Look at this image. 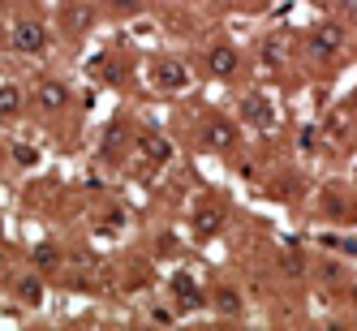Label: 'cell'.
<instances>
[{
    "label": "cell",
    "instance_id": "1",
    "mask_svg": "<svg viewBox=\"0 0 357 331\" xmlns=\"http://www.w3.org/2000/svg\"><path fill=\"white\" fill-rule=\"evenodd\" d=\"M9 43H13V52H22V56H43L47 52V26L35 22V17H22V22H13Z\"/></svg>",
    "mask_w": 357,
    "mask_h": 331
},
{
    "label": "cell",
    "instance_id": "2",
    "mask_svg": "<svg viewBox=\"0 0 357 331\" xmlns=\"http://www.w3.org/2000/svg\"><path fill=\"white\" fill-rule=\"evenodd\" d=\"M310 56H319V61H327V56H336L340 47H344V31L336 26V22H319V26L310 31Z\"/></svg>",
    "mask_w": 357,
    "mask_h": 331
},
{
    "label": "cell",
    "instance_id": "3",
    "mask_svg": "<svg viewBox=\"0 0 357 331\" xmlns=\"http://www.w3.org/2000/svg\"><path fill=\"white\" fill-rule=\"evenodd\" d=\"M241 121H250L254 130H267V125H275V108H271V99H263V95H245V104H241Z\"/></svg>",
    "mask_w": 357,
    "mask_h": 331
},
{
    "label": "cell",
    "instance_id": "4",
    "mask_svg": "<svg viewBox=\"0 0 357 331\" xmlns=\"http://www.w3.org/2000/svg\"><path fill=\"white\" fill-rule=\"evenodd\" d=\"M35 99H39V108L61 112V108H69V86H65V82H56V78H47V82H39Z\"/></svg>",
    "mask_w": 357,
    "mask_h": 331
},
{
    "label": "cell",
    "instance_id": "5",
    "mask_svg": "<svg viewBox=\"0 0 357 331\" xmlns=\"http://www.w3.org/2000/svg\"><path fill=\"white\" fill-rule=\"evenodd\" d=\"M207 69L215 73V78H233V73L241 69V56L233 52V47H211V52H207Z\"/></svg>",
    "mask_w": 357,
    "mask_h": 331
},
{
    "label": "cell",
    "instance_id": "6",
    "mask_svg": "<svg viewBox=\"0 0 357 331\" xmlns=\"http://www.w3.org/2000/svg\"><path fill=\"white\" fill-rule=\"evenodd\" d=\"M155 82H160L164 91H181V86L190 82V69H185L181 61H160V65H155Z\"/></svg>",
    "mask_w": 357,
    "mask_h": 331
},
{
    "label": "cell",
    "instance_id": "7",
    "mask_svg": "<svg viewBox=\"0 0 357 331\" xmlns=\"http://www.w3.org/2000/svg\"><path fill=\"white\" fill-rule=\"evenodd\" d=\"M61 17H65V26H69L73 35L91 31V5H86V0H65V5H61Z\"/></svg>",
    "mask_w": 357,
    "mask_h": 331
},
{
    "label": "cell",
    "instance_id": "8",
    "mask_svg": "<svg viewBox=\"0 0 357 331\" xmlns=\"http://www.w3.org/2000/svg\"><path fill=\"white\" fill-rule=\"evenodd\" d=\"M138 151L151 160V164H164V160H172V142H164L160 134H142L138 138Z\"/></svg>",
    "mask_w": 357,
    "mask_h": 331
},
{
    "label": "cell",
    "instance_id": "9",
    "mask_svg": "<svg viewBox=\"0 0 357 331\" xmlns=\"http://www.w3.org/2000/svg\"><path fill=\"white\" fill-rule=\"evenodd\" d=\"M17 112H22V91L13 82H5L0 86V116H17Z\"/></svg>",
    "mask_w": 357,
    "mask_h": 331
},
{
    "label": "cell",
    "instance_id": "10",
    "mask_svg": "<svg viewBox=\"0 0 357 331\" xmlns=\"http://www.w3.org/2000/svg\"><path fill=\"white\" fill-rule=\"evenodd\" d=\"M211 301H215V310H220V314H241V297H237L233 288H224V284L215 288Z\"/></svg>",
    "mask_w": 357,
    "mask_h": 331
},
{
    "label": "cell",
    "instance_id": "11",
    "mask_svg": "<svg viewBox=\"0 0 357 331\" xmlns=\"http://www.w3.org/2000/svg\"><path fill=\"white\" fill-rule=\"evenodd\" d=\"M207 142L228 146V142H233V125H228V121H211V125H207Z\"/></svg>",
    "mask_w": 357,
    "mask_h": 331
},
{
    "label": "cell",
    "instance_id": "12",
    "mask_svg": "<svg viewBox=\"0 0 357 331\" xmlns=\"http://www.w3.org/2000/svg\"><path fill=\"white\" fill-rule=\"evenodd\" d=\"M176 297H181V305H198V284L190 275H176Z\"/></svg>",
    "mask_w": 357,
    "mask_h": 331
},
{
    "label": "cell",
    "instance_id": "13",
    "mask_svg": "<svg viewBox=\"0 0 357 331\" xmlns=\"http://www.w3.org/2000/svg\"><path fill=\"white\" fill-rule=\"evenodd\" d=\"M17 297L26 301V305H39V297H43V288H39V279H22V284H17Z\"/></svg>",
    "mask_w": 357,
    "mask_h": 331
},
{
    "label": "cell",
    "instance_id": "14",
    "mask_svg": "<svg viewBox=\"0 0 357 331\" xmlns=\"http://www.w3.org/2000/svg\"><path fill=\"white\" fill-rule=\"evenodd\" d=\"M13 164L35 168V164H39V151H35V146H13Z\"/></svg>",
    "mask_w": 357,
    "mask_h": 331
},
{
    "label": "cell",
    "instance_id": "15",
    "mask_svg": "<svg viewBox=\"0 0 357 331\" xmlns=\"http://www.w3.org/2000/svg\"><path fill=\"white\" fill-rule=\"evenodd\" d=\"M35 263H39V267H52V263H56V245H39V249H35Z\"/></svg>",
    "mask_w": 357,
    "mask_h": 331
},
{
    "label": "cell",
    "instance_id": "16",
    "mask_svg": "<svg viewBox=\"0 0 357 331\" xmlns=\"http://www.w3.org/2000/svg\"><path fill=\"white\" fill-rule=\"evenodd\" d=\"M215 220H220V211H207V215L198 211V228H207V233H211V228H215Z\"/></svg>",
    "mask_w": 357,
    "mask_h": 331
},
{
    "label": "cell",
    "instance_id": "17",
    "mask_svg": "<svg viewBox=\"0 0 357 331\" xmlns=\"http://www.w3.org/2000/svg\"><path fill=\"white\" fill-rule=\"evenodd\" d=\"M267 61H284V43H267Z\"/></svg>",
    "mask_w": 357,
    "mask_h": 331
},
{
    "label": "cell",
    "instance_id": "18",
    "mask_svg": "<svg viewBox=\"0 0 357 331\" xmlns=\"http://www.w3.org/2000/svg\"><path fill=\"white\" fill-rule=\"evenodd\" d=\"M336 5H340L344 17H357V0H336Z\"/></svg>",
    "mask_w": 357,
    "mask_h": 331
},
{
    "label": "cell",
    "instance_id": "19",
    "mask_svg": "<svg viewBox=\"0 0 357 331\" xmlns=\"http://www.w3.org/2000/svg\"><path fill=\"white\" fill-rule=\"evenodd\" d=\"M108 9H138V0H104Z\"/></svg>",
    "mask_w": 357,
    "mask_h": 331
}]
</instances>
